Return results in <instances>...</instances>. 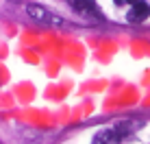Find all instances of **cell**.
I'll use <instances>...</instances> for the list:
<instances>
[{"instance_id": "1", "label": "cell", "mask_w": 150, "mask_h": 144, "mask_svg": "<svg viewBox=\"0 0 150 144\" xmlns=\"http://www.w3.org/2000/svg\"><path fill=\"white\" fill-rule=\"evenodd\" d=\"M26 13H28L33 20L46 24V26H65V20H61L59 15H54L52 11L39 7V4H28V7H26Z\"/></svg>"}, {"instance_id": "2", "label": "cell", "mask_w": 150, "mask_h": 144, "mask_svg": "<svg viewBox=\"0 0 150 144\" xmlns=\"http://www.w3.org/2000/svg\"><path fill=\"white\" fill-rule=\"evenodd\" d=\"M126 135H128V125H117V127H113L109 131L98 133L94 144H120Z\"/></svg>"}, {"instance_id": "3", "label": "cell", "mask_w": 150, "mask_h": 144, "mask_svg": "<svg viewBox=\"0 0 150 144\" xmlns=\"http://www.w3.org/2000/svg\"><path fill=\"white\" fill-rule=\"evenodd\" d=\"M150 13V7L144 0H137L135 4L131 7V13H128V22H144Z\"/></svg>"}, {"instance_id": "4", "label": "cell", "mask_w": 150, "mask_h": 144, "mask_svg": "<svg viewBox=\"0 0 150 144\" xmlns=\"http://www.w3.org/2000/svg\"><path fill=\"white\" fill-rule=\"evenodd\" d=\"M72 4H74V9L81 11V13H89V15H98V13H100L96 9L94 0H72Z\"/></svg>"}, {"instance_id": "5", "label": "cell", "mask_w": 150, "mask_h": 144, "mask_svg": "<svg viewBox=\"0 0 150 144\" xmlns=\"http://www.w3.org/2000/svg\"><path fill=\"white\" fill-rule=\"evenodd\" d=\"M113 2H115L117 7H122V4H126V0H113Z\"/></svg>"}]
</instances>
